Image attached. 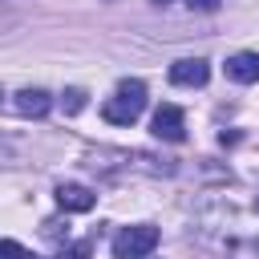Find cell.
<instances>
[{
	"label": "cell",
	"instance_id": "6da1fadb",
	"mask_svg": "<svg viewBox=\"0 0 259 259\" xmlns=\"http://www.w3.org/2000/svg\"><path fill=\"white\" fill-rule=\"evenodd\" d=\"M142 109H146V85L138 77H125V81H117V93L101 105V117L109 125H134L142 117Z\"/></svg>",
	"mask_w": 259,
	"mask_h": 259
},
{
	"label": "cell",
	"instance_id": "7a4b0ae2",
	"mask_svg": "<svg viewBox=\"0 0 259 259\" xmlns=\"http://www.w3.org/2000/svg\"><path fill=\"white\" fill-rule=\"evenodd\" d=\"M154 247H158V227H150V223L125 227L113 235V259H146Z\"/></svg>",
	"mask_w": 259,
	"mask_h": 259
},
{
	"label": "cell",
	"instance_id": "3957f363",
	"mask_svg": "<svg viewBox=\"0 0 259 259\" xmlns=\"http://www.w3.org/2000/svg\"><path fill=\"white\" fill-rule=\"evenodd\" d=\"M150 130H154V138H162V142H182V138H186V113H182L178 105L166 101V105L154 109Z\"/></svg>",
	"mask_w": 259,
	"mask_h": 259
},
{
	"label": "cell",
	"instance_id": "277c9868",
	"mask_svg": "<svg viewBox=\"0 0 259 259\" xmlns=\"http://www.w3.org/2000/svg\"><path fill=\"white\" fill-rule=\"evenodd\" d=\"M206 77H210V65H206V61H198V57H182V61H174V65H170V85L198 89V85H206Z\"/></svg>",
	"mask_w": 259,
	"mask_h": 259
},
{
	"label": "cell",
	"instance_id": "5b68a950",
	"mask_svg": "<svg viewBox=\"0 0 259 259\" xmlns=\"http://www.w3.org/2000/svg\"><path fill=\"white\" fill-rule=\"evenodd\" d=\"M93 202H97V194L89 186H77V182H61L57 186V206L69 210V214H85V210H93Z\"/></svg>",
	"mask_w": 259,
	"mask_h": 259
},
{
	"label": "cell",
	"instance_id": "8992f818",
	"mask_svg": "<svg viewBox=\"0 0 259 259\" xmlns=\"http://www.w3.org/2000/svg\"><path fill=\"white\" fill-rule=\"evenodd\" d=\"M12 109L24 113V117H45V113L53 109V97H49L45 89H20V93L12 97Z\"/></svg>",
	"mask_w": 259,
	"mask_h": 259
},
{
	"label": "cell",
	"instance_id": "52a82bcc",
	"mask_svg": "<svg viewBox=\"0 0 259 259\" xmlns=\"http://www.w3.org/2000/svg\"><path fill=\"white\" fill-rule=\"evenodd\" d=\"M227 77L239 81V85L259 81V53H235V57H227Z\"/></svg>",
	"mask_w": 259,
	"mask_h": 259
},
{
	"label": "cell",
	"instance_id": "ba28073f",
	"mask_svg": "<svg viewBox=\"0 0 259 259\" xmlns=\"http://www.w3.org/2000/svg\"><path fill=\"white\" fill-rule=\"evenodd\" d=\"M85 97H89L85 89H65V93H61V109H65V113H81V109H85Z\"/></svg>",
	"mask_w": 259,
	"mask_h": 259
},
{
	"label": "cell",
	"instance_id": "9c48e42d",
	"mask_svg": "<svg viewBox=\"0 0 259 259\" xmlns=\"http://www.w3.org/2000/svg\"><path fill=\"white\" fill-rule=\"evenodd\" d=\"M61 259H93V243L89 239H77V243L61 247Z\"/></svg>",
	"mask_w": 259,
	"mask_h": 259
},
{
	"label": "cell",
	"instance_id": "30bf717a",
	"mask_svg": "<svg viewBox=\"0 0 259 259\" xmlns=\"http://www.w3.org/2000/svg\"><path fill=\"white\" fill-rule=\"evenodd\" d=\"M0 255H4V259H32V251L20 247L16 239H4V243H0Z\"/></svg>",
	"mask_w": 259,
	"mask_h": 259
},
{
	"label": "cell",
	"instance_id": "8fae6325",
	"mask_svg": "<svg viewBox=\"0 0 259 259\" xmlns=\"http://www.w3.org/2000/svg\"><path fill=\"white\" fill-rule=\"evenodd\" d=\"M190 4V12H219L223 8V0H186Z\"/></svg>",
	"mask_w": 259,
	"mask_h": 259
},
{
	"label": "cell",
	"instance_id": "7c38bea8",
	"mask_svg": "<svg viewBox=\"0 0 259 259\" xmlns=\"http://www.w3.org/2000/svg\"><path fill=\"white\" fill-rule=\"evenodd\" d=\"M150 4H158V8H166V4H170V0H150Z\"/></svg>",
	"mask_w": 259,
	"mask_h": 259
},
{
	"label": "cell",
	"instance_id": "4fadbf2b",
	"mask_svg": "<svg viewBox=\"0 0 259 259\" xmlns=\"http://www.w3.org/2000/svg\"><path fill=\"white\" fill-rule=\"evenodd\" d=\"M255 210H259V202H255Z\"/></svg>",
	"mask_w": 259,
	"mask_h": 259
}]
</instances>
